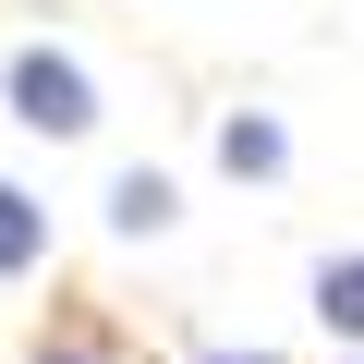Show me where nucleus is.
Returning a JSON list of instances; mask_svg holds the SVG:
<instances>
[{
	"mask_svg": "<svg viewBox=\"0 0 364 364\" xmlns=\"http://www.w3.org/2000/svg\"><path fill=\"white\" fill-rule=\"evenodd\" d=\"M13 109H25L37 134H85V122H97L85 73H73V61H49V49H25V61H13Z\"/></svg>",
	"mask_w": 364,
	"mask_h": 364,
	"instance_id": "f257e3e1",
	"label": "nucleus"
},
{
	"mask_svg": "<svg viewBox=\"0 0 364 364\" xmlns=\"http://www.w3.org/2000/svg\"><path fill=\"white\" fill-rule=\"evenodd\" d=\"M316 316H328V328H352V340H364V255H340V267H328V279H316Z\"/></svg>",
	"mask_w": 364,
	"mask_h": 364,
	"instance_id": "f03ea898",
	"label": "nucleus"
},
{
	"mask_svg": "<svg viewBox=\"0 0 364 364\" xmlns=\"http://www.w3.org/2000/svg\"><path fill=\"white\" fill-rule=\"evenodd\" d=\"M37 243H49V231H37V207L0 182V279H13V267H37Z\"/></svg>",
	"mask_w": 364,
	"mask_h": 364,
	"instance_id": "7ed1b4c3",
	"label": "nucleus"
},
{
	"mask_svg": "<svg viewBox=\"0 0 364 364\" xmlns=\"http://www.w3.org/2000/svg\"><path fill=\"white\" fill-rule=\"evenodd\" d=\"M109 219H122V231H158V219H170V182H158V170H134L122 195H109Z\"/></svg>",
	"mask_w": 364,
	"mask_h": 364,
	"instance_id": "20e7f679",
	"label": "nucleus"
},
{
	"mask_svg": "<svg viewBox=\"0 0 364 364\" xmlns=\"http://www.w3.org/2000/svg\"><path fill=\"white\" fill-rule=\"evenodd\" d=\"M219 158H231V170H279V122H231Z\"/></svg>",
	"mask_w": 364,
	"mask_h": 364,
	"instance_id": "39448f33",
	"label": "nucleus"
},
{
	"mask_svg": "<svg viewBox=\"0 0 364 364\" xmlns=\"http://www.w3.org/2000/svg\"><path fill=\"white\" fill-rule=\"evenodd\" d=\"M49 364H97V352H85V340H73V352H49Z\"/></svg>",
	"mask_w": 364,
	"mask_h": 364,
	"instance_id": "423d86ee",
	"label": "nucleus"
},
{
	"mask_svg": "<svg viewBox=\"0 0 364 364\" xmlns=\"http://www.w3.org/2000/svg\"><path fill=\"white\" fill-rule=\"evenodd\" d=\"M243 364H267V352H243Z\"/></svg>",
	"mask_w": 364,
	"mask_h": 364,
	"instance_id": "0eeeda50",
	"label": "nucleus"
}]
</instances>
